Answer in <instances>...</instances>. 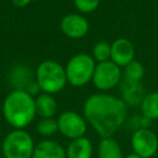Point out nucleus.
<instances>
[{
  "label": "nucleus",
  "mask_w": 158,
  "mask_h": 158,
  "mask_svg": "<svg viewBox=\"0 0 158 158\" xmlns=\"http://www.w3.org/2000/svg\"><path fill=\"white\" fill-rule=\"evenodd\" d=\"M33 158H67L66 149L59 142L44 140L35 146Z\"/></svg>",
  "instance_id": "nucleus-12"
},
{
  "label": "nucleus",
  "mask_w": 158,
  "mask_h": 158,
  "mask_svg": "<svg viewBox=\"0 0 158 158\" xmlns=\"http://www.w3.org/2000/svg\"><path fill=\"white\" fill-rule=\"evenodd\" d=\"M121 81V69L113 61L98 63L95 66L92 82L95 88L102 92L114 89Z\"/></svg>",
  "instance_id": "nucleus-6"
},
{
  "label": "nucleus",
  "mask_w": 158,
  "mask_h": 158,
  "mask_svg": "<svg viewBox=\"0 0 158 158\" xmlns=\"http://www.w3.org/2000/svg\"><path fill=\"white\" fill-rule=\"evenodd\" d=\"M110 52H112V48L108 42L99 41L92 48V57L98 63L110 61Z\"/></svg>",
  "instance_id": "nucleus-19"
},
{
  "label": "nucleus",
  "mask_w": 158,
  "mask_h": 158,
  "mask_svg": "<svg viewBox=\"0 0 158 158\" xmlns=\"http://www.w3.org/2000/svg\"><path fill=\"white\" fill-rule=\"evenodd\" d=\"M74 6L80 13H92L99 8L100 0H74Z\"/></svg>",
  "instance_id": "nucleus-20"
},
{
  "label": "nucleus",
  "mask_w": 158,
  "mask_h": 158,
  "mask_svg": "<svg viewBox=\"0 0 158 158\" xmlns=\"http://www.w3.org/2000/svg\"><path fill=\"white\" fill-rule=\"evenodd\" d=\"M6 121L14 129H24L35 119V98L22 89H15L6 97L2 104Z\"/></svg>",
  "instance_id": "nucleus-2"
},
{
  "label": "nucleus",
  "mask_w": 158,
  "mask_h": 158,
  "mask_svg": "<svg viewBox=\"0 0 158 158\" xmlns=\"http://www.w3.org/2000/svg\"><path fill=\"white\" fill-rule=\"evenodd\" d=\"M98 158H125L120 145L114 138L101 139L98 146Z\"/></svg>",
  "instance_id": "nucleus-15"
},
{
  "label": "nucleus",
  "mask_w": 158,
  "mask_h": 158,
  "mask_svg": "<svg viewBox=\"0 0 158 158\" xmlns=\"http://www.w3.org/2000/svg\"><path fill=\"white\" fill-rule=\"evenodd\" d=\"M92 142L86 136L72 140L66 148V157L67 158H92Z\"/></svg>",
  "instance_id": "nucleus-13"
},
{
  "label": "nucleus",
  "mask_w": 158,
  "mask_h": 158,
  "mask_svg": "<svg viewBox=\"0 0 158 158\" xmlns=\"http://www.w3.org/2000/svg\"><path fill=\"white\" fill-rule=\"evenodd\" d=\"M25 91H26L27 93H29L31 95H33V97H35V95H38L40 94V93L42 92L41 89H40L39 85H38V82L36 81H31L28 85H27L26 87H25L24 89Z\"/></svg>",
  "instance_id": "nucleus-21"
},
{
  "label": "nucleus",
  "mask_w": 158,
  "mask_h": 158,
  "mask_svg": "<svg viewBox=\"0 0 158 158\" xmlns=\"http://www.w3.org/2000/svg\"><path fill=\"white\" fill-rule=\"evenodd\" d=\"M110 52V61H113L119 67H126L129 63L134 60L135 50L134 46L130 40L126 38H118L112 44Z\"/></svg>",
  "instance_id": "nucleus-10"
},
{
  "label": "nucleus",
  "mask_w": 158,
  "mask_h": 158,
  "mask_svg": "<svg viewBox=\"0 0 158 158\" xmlns=\"http://www.w3.org/2000/svg\"><path fill=\"white\" fill-rule=\"evenodd\" d=\"M56 120L57 125H59V132L65 138L75 140V139L85 136V134H86V118L74 110L63 112Z\"/></svg>",
  "instance_id": "nucleus-7"
},
{
  "label": "nucleus",
  "mask_w": 158,
  "mask_h": 158,
  "mask_svg": "<svg viewBox=\"0 0 158 158\" xmlns=\"http://www.w3.org/2000/svg\"><path fill=\"white\" fill-rule=\"evenodd\" d=\"M37 132L42 136H53L59 132L57 120L53 118H41L37 123Z\"/></svg>",
  "instance_id": "nucleus-18"
},
{
  "label": "nucleus",
  "mask_w": 158,
  "mask_h": 158,
  "mask_svg": "<svg viewBox=\"0 0 158 158\" xmlns=\"http://www.w3.org/2000/svg\"><path fill=\"white\" fill-rule=\"evenodd\" d=\"M131 146L133 153L142 158H152L158 151V138L151 129L134 130Z\"/></svg>",
  "instance_id": "nucleus-8"
},
{
  "label": "nucleus",
  "mask_w": 158,
  "mask_h": 158,
  "mask_svg": "<svg viewBox=\"0 0 158 158\" xmlns=\"http://www.w3.org/2000/svg\"><path fill=\"white\" fill-rule=\"evenodd\" d=\"M95 61L92 55L78 53L74 55L65 66L67 82L74 87H84L92 81L95 69Z\"/></svg>",
  "instance_id": "nucleus-4"
},
{
  "label": "nucleus",
  "mask_w": 158,
  "mask_h": 158,
  "mask_svg": "<svg viewBox=\"0 0 158 158\" xmlns=\"http://www.w3.org/2000/svg\"><path fill=\"white\" fill-rule=\"evenodd\" d=\"M144 74L145 68L143 64L135 60H133L125 67V79L130 81L140 82L144 77Z\"/></svg>",
  "instance_id": "nucleus-17"
},
{
  "label": "nucleus",
  "mask_w": 158,
  "mask_h": 158,
  "mask_svg": "<svg viewBox=\"0 0 158 158\" xmlns=\"http://www.w3.org/2000/svg\"><path fill=\"white\" fill-rule=\"evenodd\" d=\"M34 139L23 129H14L6 135L2 142L5 158H33L35 149Z\"/></svg>",
  "instance_id": "nucleus-5"
},
{
  "label": "nucleus",
  "mask_w": 158,
  "mask_h": 158,
  "mask_svg": "<svg viewBox=\"0 0 158 158\" xmlns=\"http://www.w3.org/2000/svg\"><path fill=\"white\" fill-rule=\"evenodd\" d=\"M36 81L42 92L49 94L59 93L67 84L65 67L56 61L46 60L36 68Z\"/></svg>",
  "instance_id": "nucleus-3"
},
{
  "label": "nucleus",
  "mask_w": 158,
  "mask_h": 158,
  "mask_svg": "<svg viewBox=\"0 0 158 158\" xmlns=\"http://www.w3.org/2000/svg\"><path fill=\"white\" fill-rule=\"evenodd\" d=\"M142 115L151 120L158 119V92H151L145 94L142 103L140 104Z\"/></svg>",
  "instance_id": "nucleus-16"
},
{
  "label": "nucleus",
  "mask_w": 158,
  "mask_h": 158,
  "mask_svg": "<svg viewBox=\"0 0 158 158\" xmlns=\"http://www.w3.org/2000/svg\"><path fill=\"white\" fill-rule=\"evenodd\" d=\"M36 113L41 118H53L57 112V103L52 94L41 92L35 98Z\"/></svg>",
  "instance_id": "nucleus-14"
},
{
  "label": "nucleus",
  "mask_w": 158,
  "mask_h": 158,
  "mask_svg": "<svg viewBox=\"0 0 158 158\" xmlns=\"http://www.w3.org/2000/svg\"><path fill=\"white\" fill-rule=\"evenodd\" d=\"M125 158H142L141 156H139L138 154H135V153H131V154H129V155H127Z\"/></svg>",
  "instance_id": "nucleus-23"
},
{
  "label": "nucleus",
  "mask_w": 158,
  "mask_h": 158,
  "mask_svg": "<svg viewBox=\"0 0 158 158\" xmlns=\"http://www.w3.org/2000/svg\"><path fill=\"white\" fill-rule=\"evenodd\" d=\"M84 115L102 139L112 138L127 120L128 105L115 95L95 93L85 102Z\"/></svg>",
  "instance_id": "nucleus-1"
},
{
  "label": "nucleus",
  "mask_w": 158,
  "mask_h": 158,
  "mask_svg": "<svg viewBox=\"0 0 158 158\" xmlns=\"http://www.w3.org/2000/svg\"><path fill=\"white\" fill-rule=\"evenodd\" d=\"M121 100L125 102L127 105L136 106L142 103L143 99L145 97L144 88L140 82L130 81L125 79L121 82Z\"/></svg>",
  "instance_id": "nucleus-11"
},
{
  "label": "nucleus",
  "mask_w": 158,
  "mask_h": 158,
  "mask_svg": "<svg viewBox=\"0 0 158 158\" xmlns=\"http://www.w3.org/2000/svg\"><path fill=\"white\" fill-rule=\"evenodd\" d=\"M11 1L16 8H25L31 2V0H11Z\"/></svg>",
  "instance_id": "nucleus-22"
},
{
  "label": "nucleus",
  "mask_w": 158,
  "mask_h": 158,
  "mask_svg": "<svg viewBox=\"0 0 158 158\" xmlns=\"http://www.w3.org/2000/svg\"><path fill=\"white\" fill-rule=\"evenodd\" d=\"M60 28L66 37L70 39H80L88 34L89 22L81 14L70 13L61 20Z\"/></svg>",
  "instance_id": "nucleus-9"
}]
</instances>
